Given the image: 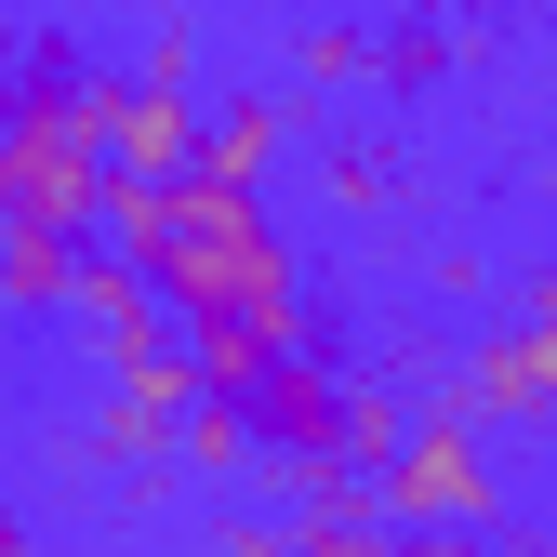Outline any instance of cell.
<instances>
[{"label": "cell", "instance_id": "cell-1", "mask_svg": "<svg viewBox=\"0 0 557 557\" xmlns=\"http://www.w3.org/2000/svg\"><path fill=\"white\" fill-rule=\"evenodd\" d=\"M94 239L160 293V319H173V345H186L199 398H239L265 359H293V345H306L293 239H278V213L239 199V186H199V173H173V186H107Z\"/></svg>", "mask_w": 557, "mask_h": 557}, {"label": "cell", "instance_id": "cell-2", "mask_svg": "<svg viewBox=\"0 0 557 557\" xmlns=\"http://www.w3.org/2000/svg\"><path fill=\"white\" fill-rule=\"evenodd\" d=\"M372 478H385V531H492V505H505L465 411H411V438Z\"/></svg>", "mask_w": 557, "mask_h": 557}, {"label": "cell", "instance_id": "cell-3", "mask_svg": "<svg viewBox=\"0 0 557 557\" xmlns=\"http://www.w3.org/2000/svg\"><path fill=\"white\" fill-rule=\"evenodd\" d=\"M173 173H199V94L173 66H133L107 81V186H173Z\"/></svg>", "mask_w": 557, "mask_h": 557}, {"label": "cell", "instance_id": "cell-4", "mask_svg": "<svg viewBox=\"0 0 557 557\" xmlns=\"http://www.w3.org/2000/svg\"><path fill=\"white\" fill-rule=\"evenodd\" d=\"M465 425H478V411H492V425H505V411H531V425H557V265L531 278V319L505 332V345H478V372H465Z\"/></svg>", "mask_w": 557, "mask_h": 557}, {"label": "cell", "instance_id": "cell-5", "mask_svg": "<svg viewBox=\"0 0 557 557\" xmlns=\"http://www.w3.org/2000/svg\"><path fill=\"white\" fill-rule=\"evenodd\" d=\"M278 94H226L213 120H199V186H239V199H265V160H278Z\"/></svg>", "mask_w": 557, "mask_h": 557}, {"label": "cell", "instance_id": "cell-6", "mask_svg": "<svg viewBox=\"0 0 557 557\" xmlns=\"http://www.w3.org/2000/svg\"><path fill=\"white\" fill-rule=\"evenodd\" d=\"M94 239H53V226H0V306H66Z\"/></svg>", "mask_w": 557, "mask_h": 557}, {"label": "cell", "instance_id": "cell-7", "mask_svg": "<svg viewBox=\"0 0 557 557\" xmlns=\"http://www.w3.org/2000/svg\"><path fill=\"white\" fill-rule=\"evenodd\" d=\"M385 557H492V531H385Z\"/></svg>", "mask_w": 557, "mask_h": 557}, {"label": "cell", "instance_id": "cell-8", "mask_svg": "<svg viewBox=\"0 0 557 557\" xmlns=\"http://www.w3.org/2000/svg\"><path fill=\"white\" fill-rule=\"evenodd\" d=\"M293 557H385V531H293Z\"/></svg>", "mask_w": 557, "mask_h": 557}, {"label": "cell", "instance_id": "cell-9", "mask_svg": "<svg viewBox=\"0 0 557 557\" xmlns=\"http://www.w3.org/2000/svg\"><path fill=\"white\" fill-rule=\"evenodd\" d=\"M492 14H557V0H492Z\"/></svg>", "mask_w": 557, "mask_h": 557}, {"label": "cell", "instance_id": "cell-10", "mask_svg": "<svg viewBox=\"0 0 557 557\" xmlns=\"http://www.w3.org/2000/svg\"><path fill=\"white\" fill-rule=\"evenodd\" d=\"M0 107H14V66H0Z\"/></svg>", "mask_w": 557, "mask_h": 557}]
</instances>
